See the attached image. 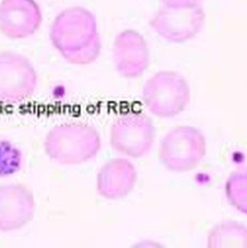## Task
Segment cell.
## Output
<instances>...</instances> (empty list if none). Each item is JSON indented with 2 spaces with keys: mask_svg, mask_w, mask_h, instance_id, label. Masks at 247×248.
<instances>
[{
  "mask_svg": "<svg viewBox=\"0 0 247 248\" xmlns=\"http://www.w3.org/2000/svg\"><path fill=\"white\" fill-rule=\"evenodd\" d=\"M23 166V153L10 141L0 140V178L12 176Z\"/></svg>",
  "mask_w": 247,
  "mask_h": 248,
  "instance_id": "14",
  "label": "cell"
},
{
  "mask_svg": "<svg viewBox=\"0 0 247 248\" xmlns=\"http://www.w3.org/2000/svg\"><path fill=\"white\" fill-rule=\"evenodd\" d=\"M101 148L99 131L79 122L59 124L44 139V150L49 160L66 166L88 163L99 155Z\"/></svg>",
  "mask_w": 247,
  "mask_h": 248,
  "instance_id": "2",
  "label": "cell"
},
{
  "mask_svg": "<svg viewBox=\"0 0 247 248\" xmlns=\"http://www.w3.org/2000/svg\"><path fill=\"white\" fill-rule=\"evenodd\" d=\"M206 14L201 6L194 8L162 7L152 16L150 28L161 38L173 44H183L202 31Z\"/></svg>",
  "mask_w": 247,
  "mask_h": 248,
  "instance_id": "7",
  "label": "cell"
},
{
  "mask_svg": "<svg viewBox=\"0 0 247 248\" xmlns=\"http://www.w3.org/2000/svg\"><path fill=\"white\" fill-rule=\"evenodd\" d=\"M43 24V11L36 0H1L0 33L10 40L33 36Z\"/></svg>",
  "mask_w": 247,
  "mask_h": 248,
  "instance_id": "9",
  "label": "cell"
},
{
  "mask_svg": "<svg viewBox=\"0 0 247 248\" xmlns=\"http://www.w3.org/2000/svg\"><path fill=\"white\" fill-rule=\"evenodd\" d=\"M49 40L71 65H91L101 55L102 41L96 16L84 7L74 6L59 12L50 25Z\"/></svg>",
  "mask_w": 247,
  "mask_h": 248,
  "instance_id": "1",
  "label": "cell"
},
{
  "mask_svg": "<svg viewBox=\"0 0 247 248\" xmlns=\"http://www.w3.org/2000/svg\"><path fill=\"white\" fill-rule=\"evenodd\" d=\"M38 77L29 58L10 50L0 52V104H20L35 93Z\"/></svg>",
  "mask_w": 247,
  "mask_h": 248,
  "instance_id": "6",
  "label": "cell"
},
{
  "mask_svg": "<svg viewBox=\"0 0 247 248\" xmlns=\"http://www.w3.org/2000/svg\"><path fill=\"white\" fill-rule=\"evenodd\" d=\"M155 127L147 114L138 110L124 113L115 119L109 131V143L115 152L131 159L147 155L154 144Z\"/></svg>",
  "mask_w": 247,
  "mask_h": 248,
  "instance_id": "5",
  "label": "cell"
},
{
  "mask_svg": "<svg viewBox=\"0 0 247 248\" xmlns=\"http://www.w3.org/2000/svg\"><path fill=\"white\" fill-rule=\"evenodd\" d=\"M137 179L138 172L133 162L116 157L106 162L97 172L96 191L104 199H123L134 190Z\"/></svg>",
  "mask_w": 247,
  "mask_h": 248,
  "instance_id": "11",
  "label": "cell"
},
{
  "mask_svg": "<svg viewBox=\"0 0 247 248\" xmlns=\"http://www.w3.org/2000/svg\"><path fill=\"white\" fill-rule=\"evenodd\" d=\"M112 59L115 70L122 78H140L147 71L151 61L147 40L136 30H123L115 36Z\"/></svg>",
  "mask_w": 247,
  "mask_h": 248,
  "instance_id": "8",
  "label": "cell"
},
{
  "mask_svg": "<svg viewBox=\"0 0 247 248\" xmlns=\"http://www.w3.org/2000/svg\"><path fill=\"white\" fill-rule=\"evenodd\" d=\"M207 153V140L202 131L193 126H178L163 137L159 159L167 170L185 173L197 168Z\"/></svg>",
  "mask_w": 247,
  "mask_h": 248,
  "instance_id": "4",
  "label": "cell"
},
{
  "mask_svg": "<svg viewBox=\"0 0 247 248\" xmlns=\"http://www.w3.org/2000/svg\"><path fill=\"white\" fill-rule=\"evenodd\" d=\"M160 2L167 8H194L201 6L202 0H160Z\"/></svg>",
  "mask_w": 247,
  "mask_h": 248,
  "instance_id": "15",
  "label": "cell"
},
{
  "mask_svg": "<svg viewBox=\"0 0 247 248\" xmlns=\"http://www.w3.org/2000/svg\"><path fill=\"white\" fill-rule=\"evenodd\" d=\"M224 192L229 203L238 212L247 216V168L230 175L225 182Z\"/></svg>",
  "mask_w": 247,
  "mask_h": 248,
  "instance_id": "13",
  "label": "cell"
},
{
  "mask_svg": "<svg viewBox=\"0 0 247 248\" xmlns=\"http://www.w3.org/2000/svg\"><path fill=\"white\" fill-rule=\"evenodd\" d=\"M35 216V198L22 184L0 186V232H15L27 226Z\"/></svg>",
  "mask_w": 247,
  "mask_h": 248,
  "instance_id": "10",
  "label": "cell"
},
{
  "mask_svg": "<svg viewBox=\"0 0 247 248\" xmlns=\"http://www.w3.org/2000/svg\"><path fill=\"white\" fill-rule=\"evenodd\" d=\"M191 97L188 81L180 72L161 70L143 84L141 101L153 116L173 118L188 108Z\"/></svg>",
  "mask_w": 247,
  "mask_h": 248,
  "instance_id": "3",
  "label": "cell"
},
{
  "mask_svg": "<svg viewBox=\"0 0 247 248\" xmlns=\"http://www.w3.org/2000/svg\"><path fill=\"white\" fill-rule=\"evenodd\" d=\"M210 248H247V226L235 221H224L210 230L207 238Z\"/></svg>",
  "mask_w": 247,
  "mask_h": 248,
  "instance_id": "12",
  "label": "cell"
}]
</instances>
